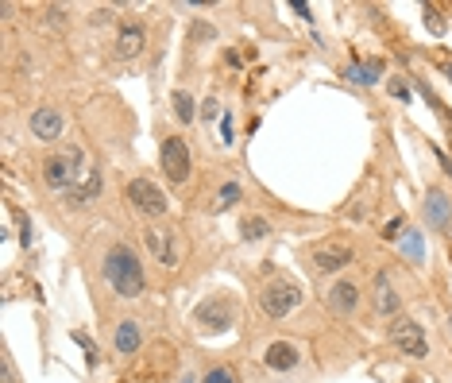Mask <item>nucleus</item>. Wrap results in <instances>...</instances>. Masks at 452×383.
<instances>
[{
	"mask_svg": "<svg viewBox=\"0 0 452 383\" xmlns=\"http://www.w3.org/2000/svg\"><path fill=\"white\" fill-rule=\"evenodd\" d=\"M143 244L163 267H178V229L170 225H147L143 233Z\"/></svg>",
	"mask_w": 452,
	"mask_h": 383,
	"instance_id": "20e7f679",
	"label": "nucleus"
},
{
	"mask_svg": "<svg viewBox=\"0 0 452 383\" xmlns=\"http://www.w3.org/2000/svg\"><path fill=\"white\" fill-rule=\"evenodd\" d=\"M140 325L135 321H120V329H116V352L120 356H132L135 349H140Z\"/></svg>",
	"mask_w": 452,
	"mask_h": 383,
	"instance_id": "f3484780",
	"label": "nucleus"
},
{
	"mask_svg": "<svg viewBox=\"0 0 452 383\" xmlns=\"http://www.w3.org/2000/svg\"><path fill=\"white\" fill-rule=\"evenodd\" d=\"M301 306V291L294 283H271L263 287V310H267V317H286L290 310Z\"/></svg>",
	"mask_w": 452,
	"mask_h": 383,
	"instance_id": "0eeeda50",
	"label": "nucleus"
},
{
	"mask_svg": "<svg viewBox=\"0 0 452 383\" xmlns=\"http://www.w3.org/2000/svg\"><path fill=\"white\" fill-rule=\"evenodd\" d=\"M143 43H147L143 27L140 24H124V27H120V35H116V55H120V59H135V55L143 50Z\"/></svg>",
	"mask_w": 452,
	"mask_h": 383,
	"instance_id": "4468645a",
	"label": "nucleus"
},
{
	"mask_svg": "<svg viewBox=\"0 0 452 383\" xmlns=\"http://www.w3.org/2000/svg\"><path fill=\"white\" fill-rule=\"evenodd\" d=\"M356 306H360V287L356 283L340 279V283L329 287V310H333V314H352Z\"/></svg>",
	"mask_w": 452,
	"mask_h": 383,
	"instance_id": "9d476101",
	"label": "nucleus"
},
{
	"mask_svg": "<svg viewBox=\"0 0 452 383\" xmlns=\"http://www.w3.org/2000/svg\"><path fill=\"white\" fill-rule=\"evenodd\" d=\"M375 74H379V62H368V66L356 62V66H348V78L356 85H375Z\"/></svg>",
	"mask_w": 452,
	"mask_h": 383,
	"instance_id": "a211bd4d",
	"label": "nucleus"
},
{
	"mask_svg": "<svg viewBox=\"0 0 452 383\" xmlns=\"http://www.w3.org/2000/svg\"><path fill=\"white\" fill-rule=\"evenodd\" d=\"M398 233H402V213L394 217L391 225H386V233H383V236H386V240H394V236H398Z\"/></svg>",
	"mask_w": 452,
	"mask_h": 383,
	"instance_id": "bb28decb",
	"label": "nucleus"
},
{
	"mask_svg": "<svg viewBox=\"0 0 452 383\" xmlns=\"http://www.w3.org/2000/svg\"><path fill=\"white\" fill-rule=\"evenodd\" d=\"M174 117L182 120V124H190V120H193V97L186 89L174 93Z\"/></svg>",
	"mask_w": 452,
	"mask_h": 383,
	"instance_id": "aec40b11",
	"label": "nucleus"
},
{
	"mask_svg": "<svg viewBox=\"0 0 452 383\" xmlns=\"http://www.w3.org/2000/svg\"><path fill=\"white\" fill-rule=\"evenodd\" d=\"M201 117H205V120H209V124H213V120H217L220 117V105H217V101H205V105H201Z\"/></svg>",
	"mask_w": 452,
	"mask_h": 383,
	"instance_id": "393cba45",
	"label": "nucleus"
},
{
	"mask_svg": "<svg viewBox=\"0 0 452 383\" xmlns=\"http://www.w3.org/2000/svg\"><path fill=\"white\" fill-rule=\"evenodd\" d=\"M128 201H132L143 217H163L167 205H170L167 194L151 182V178H132V182H128Z\"/></svg>",
	"mask_w": 452,
	"mask_h": 383,
	"instance_id": "7ed1b4c3",
	"label": "nucleus"
},
{
	"mask_svg": "<svg viewBox=\"0 0 452 383\" xmlns=\"http://www.w3.org/2000/svg\"><path fill=\"white\" fill-rule=\"evenodd\" d=\"M402 248H406V256H410V259H421V233H406Z\"/></svg>",
	"mask_w": 452,
	"mask_h": 383,
	"instance_id": "4be33fe9",
	"label": "nucleus"
},
{
	"mask_svg": "<svg viewBox=\"0 0 452 383\" xmlns=\"http://www.w3.org/2000/svg\"><path fill=\"white\" fill-rule=\"evenodd\" d=\"M205 383H236V375L228 372V368H213V372L205 375Z\"/></svg>",
	"mask_w": 452,
	"mask_h": 383,
	"instance_id": "b1692460",
	"label": "nucleus"
},
{
	"mask_svg": "<svg viewBox=\"0 0 452 383\" xmlns=\"http://www.w3.org/2000/svg\"><path fill=\"white\" fill-rule=\"evenodd\" d=\"M70 337H74V345H77V349H85V356H89V364H93V360H97V345H93L85 333H70Z\"/></svg>",
	"mask_w": 452,
	"mask_h": 383,
	"instance_id": "5701e85b",
	"label": "nucleus"
},
{
	"mask_svg": "<svg viewBox=\"0 0 452 383\" xmlns=\"http://www.w3.org/2000/svg\"><path fill=\"white\" fill-rule=\"evenodd\" d=\"M298 360H301V352H298V345H290V341H275L263 352V364H267L271 372H290V368H298Z\"/></svg>",
	"mask_w": 452,
	"mask_h": 383,
	"instance_id": "1a4fd4ad",
	"label": "nucleus"
},
{
	"mask_svg": "<svg viewBox=\"0 0 452 383\" xmlns=\"http://www.w3.org/2000/svg\"><path fill=\"white\" fill-rule=\"evenodd\" d=\"M375 310H379V314H394V310H398V294H394L386 271H379V275H375Z\"/></svg>",
	"mask_w": 452,
	"mask_h": 383,
	"instance_id": "dca6fc26",
	"label": "nucleus"
},
{
	"mask_svg": "<svg viewBox=\"0 0 452 383\" xmlns=\"http://www.w3.org/2000/svg\"><path fill=\"white\" fill-rule=\"evenodd\" d=\"M85 155H82V147H62L59 155H50L47 163H43V178H47V186L50 190H74L77 186V178L85 175Z\"/></svg>",
	"mask_w": 452,
	"mask_h": 383,
	"instance_id": "f03ea898",
	"label": "nucleus"
},
{
	"mask_svg": "<svg viewBox=\"0 0 452 383\" xmlns=\"http://www.w3.org/2000/svg\"><path fill=\"white\" fill-rule=\"evenodd\" d=\"M182 383H197V380H193V375H182Z\"/></svg>",
	"mask_w": 452,
	"mask_h": 383,
	"instance_id": "cd10ccee",
	"label": "nucleus"
},
{
	"mask_svg": "<svg viewBox=\"0 0 452 383\" xmlns=\"http://www.w3.org/2000/svg\"><path fill=\"white\" fill-rule=\"evenodd\" d=\"M425 213H429V225H433V229H444L452 221V201L444 198V190H429Z\"/></svg>",
	"mask_w": 452,
	"mask_h": 383,
	"instance_id": "2eb2a0df",
	"label": "nucleus"
},
{
	"mask_svg": "<svg viewBox=\"0 0 452 383\" xmlns=\"http://www.w3.org/2000/svg\"><path fill=\"white\" fill-rule=\"evenodd\" d=\"M197 325L220 333V329L232 325V306H228V302H205V306H197Z\"/></svg>",
	"mask_w": 452,
	"mask_h": 383,
	"instance_id": "9b49d317",
	"label": "nucleus"
},
{
	"mask_svg": "<svg viewBox=\"0 0 452 383\" xmlns=\"http://www.w3.org/2000/svg\"><path fill=\"white\" fill-rule=\"evenodd\" d=\"M105 283L120 294V298H140L143 294V263L128 244H116L105 256Z\"/></svg>",
	"mask_w": 452,
	"mask_h": 383,
	"instance_id": "f257e3e1",
	"label": "nucleus"
},
{
	"mask_svg": "<svg viewBox=\"0 0 452 383\" xmlns=\"http://www.w3.org/2000/svg\"><path fill=\"white\" fill-rule=\"evenodd\" d=\"M313 263H317V271L333 275V271L352 263V248L348 244H321V248H313Z\"/></svg>",
	"mask_w": 452,
	"mask_h": 383,
	"instance_id": "6e6552de",
	"label": "nucleus"
},
{
	"mask_svg": "<svg viewBox=\"0 0 452 383\" xmlns=\"http://www.w3.org/2000/svg\"><path fill=\"white\" fill-rule=\"evenodd\" d=\"M97 194H100V171H85V175L82 178H77V186H74V190H66V205H89V201L93 198H97Z\"/></svg>",
	"mask_w": 452,
	"mask_h": 383,
	"instance_id": "ddd939ff",
	"label": "nucleus"
},
{
	"mask_svg": "<svg viewBox=\"0 0 452 383\" xmlns=\"http://www.w3.org/2000/svg\"><path fill=\"white\" fill-rule=\"evenodd\" d=\"M391 341L398 345V352H406V356H414V360L429 356V341H425V333H421V325H418V321H410V317H398V321H394Z\"/></svg>",
	"mask_w": 452,
	"mask_h": 383,
	"instance_id": "39448f33",
	"label": "nucleus"
},
{
	"mask_svg": "<svg viewBox=\"0 0 452 383\" xmlns=\"http://www.w3.org/2000/svg\"><path fill=\"white\" fill-rule=\"evenodd\" d=\"M240 182H225L220 186V194H217V209H228V205H236V201H240Z\"/></svg>",
	"mask_w": 452,
	"mask_h": 383,
	"instance_id": "412c9836",
	"label": "nucleus"
},
{
	"mask_svg": "<svg viewBox=\"0 0 452 383\" xmlns=\"http://www.w3.org/2000/svg\"><path fill=\"white\" fill-rule=\"evenodd\" d=\"M220 136H225V143H232V117H220Z\"/></svg>",
	"mask_w": 452,
	"mask_h": 383,
	"instance_id": "a878e982",
	"label": "nucleus"
},
{
	"mask_svg": "<svg viewBox=\"0 0 452 383\" xmlns=\"http://www.w3.org/2000/svg\"><path fill=\"white\" fill-rule=\"evenodd\" d=\"M31 132H35V140H59L62 136V113L59 108H35Z\"/></svg>",
	"mask_w": 452,
	"mask_h": 383,
	"instance_id": "f8f14e48",
	"label": "nucleus"
},
{
	"mask_svg": "<svg viewBox=\"0 0 452 383\" xmlns=\"http://www.w3.org/2000/svg\"><path fill=\"white\" fill-rule=\"evenodd\" d=\"M163 171L170 182H186L190 178V147L182 136H167L163 140Z\"/></svg>",
	"mask_w": 452,
	"mask_h": 383,
	"instance_id": "423d86ee",
	"label": "nucleus"
},
{
	"mask_svg": "<svg viewBox=\"0 0 452 383\" xmlns=\"http://www.w3.org/2000/svg\"><path fill=\"white\" fill-rule=\"evenodd\" d=\"M240 233H243V240H263V236L271 233V225H267V221H263V217H248Z\"/></svg>",
	"mask_w": 452,
	"mask_h": 383,
	"instance_id": "6ab92c4d",
	"label": "nucleus"
}]
</instances>
